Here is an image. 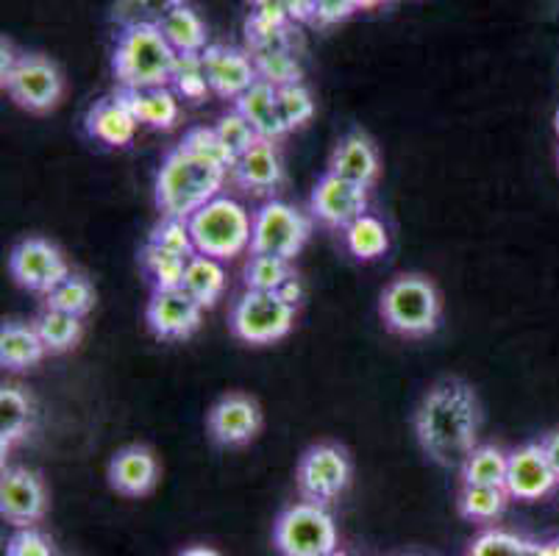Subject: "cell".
<instances>
[{
	"label": "cell",
	"instance_id": "6da1fadb",
	"mask_svg": "<svg viewBox=\"0 0 559 556\" xmlns=\"http://www.w3.org/2000/svg\"><path fill=\"white\" fill-rule=\"evenodd\" d=\"M479 398L465 381L445 379L431 387L415 415V431L435 462L445 468L465 465L479 440Z\"/></svg>",
	"mask_w": 559,
	"mask_h": 556
},
{
	"label": "cell",
	"instance_id": "7a4b0ae2",
	"mask_svg": "<svg viewBox=\"0 0 559 556\" xmlns=\"http://www.w3.org/2000/svg\"><path fill=\"white\" fill-rule=\"evenodd\" d=\"M226 176V170L198 159L181 145L173 147L156 173V206L162 217L190 221L198 209L221 196Z\"/></svg>",
	"mask_w": 559,
	"mask_h": 556
},
{
	"label": "cell",
	"instance_id": "3957f363",
	"mask_svg": "<svg viewBox=\"0 0 559 556\" xmlns=\"http://www.w3.org/2000/svg\"><path fill=\"white\" fill-rule=\"evenodd\" d=\"M176 59L179 54L170 48L159 25H131L117 37L111 68L123 90H151L170 84Z\"/></svg>",
	"mask_w": 559,
	"mask_h": 556
},
{
	"label": "cell",
	"instance_id": "277c9868",
	"mask_svg": "<svg viewBox=\"0 0 559 556\" xmlns=\"http://www.w3.org/2000/svg\"><path fill=\"white\" fill-rule=\"evenodd\" d=\"M195 253L212 259H234L251 248L253 217L234 198L217 196L190 217Z\"/></svg>",
	"mask_w": 559,
	"mask_h": 556
},
{
	"label": "cell",
	"instance_id": "5b68a950",
	"mask_svg": "<svg viewBox=\"0 0 559 556\" xmlns=\"http://www.w3.org/2000/svg\"><path fill=\"white\" fill-rule=\"evenodd\" d=\"M381 315L395 334L426 336L440 320V295L420 275H401L381 295Z\"/></svg>",
	"mask_w": 559,
	"mask_h": 556
},
{
	"label": "cell",
	"instance_id": "8992f818",
	"mask_svg": "<svg viewBox=\"0 0 559 556\" xmlns=\"http://www.w3.org/2000/svg\"><path fill=\"white\" fill-rule=\"evenodd\" d=\"M296 323V306H289L278 293L248 289L231 309V331L242 343L267 345L289 334Z\"/></svg>",
	"mask_w": 559,
	"mask_h": 556
},
{
	"label": "cell",
	"instance_id": "52a82bcc",
	"mask_svg": "<svg viewBox=\"0 0 559 556\" xmlns=\"http://www.w3.org/2000/svg\"><path fill=\"white\" fill-rule=\"evenodd\" d=\"M309 232H312V223L307 214L284 201H267L253 212L251 251L293 262L309 239Z\"/></svg>",
	"mask_w": 559,
	"mask_h": 556
},
{
	"label": "cell",
	"instance_id": "ba28073f",
	"mask_svg": "<svg viewBox=\"0 0 559 556\" xmlns=\"http://www.w3.org/2000/svg\"><path fill=\"white\" fill-rule=\"evenodd\" d=\"M276 545L284 556H326L337 551V529L320 504H296L278 518Z\"/></svg>",
	"mask_w": 559,
	"mask_h": 556
},
{
	"label": "cell",
	"instance_id": "9c48e42d",
	"mask_svg": "<svg viewBox=\"0 0 559 556\" xmlns=\"http://www.w3.org/2000/svg\"><path fill=\"white\" fill-rule=\"evenodd\" d=\"M3 90L9 92V98L17 106L34 111V115H43V111L59 106L64 81L53 61L39 54H25L20 56L12 73L3 79Z\"/></svg>",
	"mask_w": 559,
	"mask_h": 556
},
{
	"label": "cell",
	"instance_id": "30bf717a",
	"mask_svg": "<svg viewBox=\"0 0 559 556\" xmlns=\"http://www.w3.org/2000/svg\"><path fill=\"white\" fill-rule=\"evenodd\" d=\"M9 270L17 279V284H23L25 289L32 293H53L59 284L70 275L68 259L62 257V251L50 245L48 239H23L9 257Z\"/></svg>",
	"mask_w": 559,
	"mask_h": 556
},
{
	"label": "cell",
	"instance_id": "8fae6325",
	"mask_svg": "<svg viewBox=\"0 0 559 556\" xmlns=\"http://www.w3.org/2000/svg\"><path fill=\"white\" fill-rule=\"evenodd\" d=\"M350 462L343 448L314 446L298 462V489L312 504H329L348 487Z\"/></svg>",
	"mask_w": 559,
	"mask_h": 556
},
{
	"label": "cell",
	"instance_id": "7c38bea8",
	"mask_svg": "<svg viewBox=\"0 0 559 556\" xmlns=\"http://www.w3.org/2000/svg\"><path fill=\"white\" fill-rule=\"evenodd\" d=\"M309 206H312L314 221L345 232L350 223L368 214V187L334 176V173H326L318 181V187H314Z\"/></svg>",
	"mask_w": 559,
	"mask_h": 556
},
{
	"label": "cell",
	"instance_id": "4fadbf2b",
	"mask_svg": "<svg viewBox=\"0 0 559 556\" xmlns=\"http://www.w3.org/2000/svg\"><path fill=\"white\" fill-rule=\"evenodd\" d=\"M145 318L151 331L162 340H187L201 326L203 306L185 287L154 289Z\"/></svg>",
	"mask_w": 559,
	"mask_h": 556
},
{
	"label": "cell",
	"instance_id": "5bb4252c",
	"mask_svg": "<svg viewBox=\"0 0 559 556\" xmlns=\"http://www.w3.org/2000/svg\"><path fill=\"white\" fill-rule=\"evenodd\" d=\"M48 507V496L37 473L25 468H9L0 478V512L9 523L28 529L39 523Z\"/></svg>",
	"mask_w": 559,
	"mask_h": 556
},
{
	"label": "cell",
	"instance_id": "9a60e30c",
	"mask_svg": "<svg viewBox=\"0 0 559 556\" xmlns=\"http://www.w3.org/2000/svg\"><path fill=\"white\" fill-rule=\"evenodd\" d=\"M203 64H206L212 92L226 100H237L259 81L253 56L246 50L228 48V45H210L203 50Z\"/></svg>",
	"mask_w": 559,
	"mask_h": 556
},
{
	"label": "cell",
	"instance_id": "2e32d148",
	"mask_svg": "<svg viewBox=\"0 0 559 556\" xmlns=\"http://www.w3.org/2000/svg\"><path fill=\"white\" fill-rule=\"evenodd\" d=\"M551 465H548L543 446L532 442L510 453V471H507V493L518 501H540L557 487Z\"/></svg>",
	"mask_w": 559,
	"mask_h": 556
},
{
	"label": "cell",
	"instance_id": "e0dca14e",
	"mask_svg": "<svg viewBox=\"0 0 559 556\" xmlns=\"http://www.w3.org/2000/svg\"><path fill=\"white\" fill-rule=\"evenodd\" d=\"M262 428V412L253 398L234 395L221 398L210 412V435L221 446H246Z\"/></svg>",
	"mask_w": 559,
	"mask_h": 556
},
{
	"label": "cell",
	"instance_id": "ac0fdd59",
	"mask_svg": "<svg viewBox=\"0 0 559 556\" xmlns=\"http://www.w3.org/2000/svg\"><path fill=\"white\" fill-rule=\"evenodd\" d=\"M159 478L156 457L145 446H129L117 451L109 462V484L120 496H148Z\"/></svg>",
	"mask_w": 559,
	"mask_h": 556
},
{
	"label": "cell",
	"instance_id": "d6986e66",
	"mask_svg": "<svg viewBox=\"0 0 559 556\" xmlns=\"http://www.w3.org/2000/svg\"><path fill=\"white\" fill-rule=\"evenodd\" d=\"M329 173L340 178H348L362 187H373L379 178V153H376L373 142L362 134V131H350L340 140L334 147L332 162H329Z\"/></svg>",
	"mask_w": 559,
	"mask_h": 556
},
{
	"label": "cell",
	"instance_id": "ffe728a7",
	"mask_svg": "<svg viewBox=\"0 0 559 556\" xmlns=\"http://www.w3.org/2000/svg\"><path fill=\"white\" fill-rule=\"evenodd\" d=\"M237 111L246 117L253 126V131L259 134V140H282L284 134H289L287 126L282 120V109H278V86L267 84V81L259 79L246 95L234 100Z\"/></svg>",
	"mask_w": 559,
	"mask_h": 556
},
{
	"label": "cell",
	"instance_id": "44dd1931",
	"mask_svg": "<svg viewBox=\"0 0 559 556\" xmlns=\"http://www.w3.org/2000/svg\"><path fill=\"white\" fill-rule=\"evenodd\" d=\"M231 173L248 192H257V196L273 192L284 178L282 159L271 140H259L257 145L248 147Z\"/></svg>",
	"mask_w": 559,
	"mask_h": 556
},
{
	"label": "cell",
	"instance_id": "7402d4cb",
	"mask_svg": "<svg viewBox=\"0 0 559 556\" xmlns=\"http://www.w3.org/2000/svg\"><path fill=\"white\" fill-rule=\"evenodd\" d=\"M136 126H140V120L131 115L129 106L117 95L115 98L98 100L93 109L86 111V131H90V137H95V140L109 147L131 145Z\"/></svg>",
	"mask_w": 559,
	"mask_h": 556
},
{
	"label": "cell",
	"instance_id": "603a6c76",
	"mask_svg": "<svg viewBox=\"0 0 559 556\" xmlns=\"http://www.w3.org/2000/svg\"><path fill=\"white\" fill-rule=\"evenodd\" d=\"M117 98L131 109V115L151 129H173L179 120V95L170 86H151V90H117Z\"/></svg>",
	"mask_w": 559,
	"mask_h": 556
},
{
	"label": "cell",
	"instance_id": "cb8c5ba5",
	"mask_svg": "<svg viewBox=\"0 0 559 556\" xmlns=\"http://www.w3.org/2000/svg\"><path fill=\"white\" fill-rule=\"evenodd\" d=\"M48 354L37 326L7 323L0 329V365L9 370H23V367L37 365Z\"/></svg>",
	"mask_w": 559,
	"mask_h": 556
},
{
	"label": "cell",
	"instance_id": "d4e9b609",
	"mask_svg": "<svg viewBox=\"0 0 559 556\" xmlns=\"http://www.w3.org/2000/svg\"><path fill=\"white\" fill-rule=\"evenodd\" d=\"M159 31L165 34V39L170 43V48L176 54H203V50L210 48L206 25L198 17L195 9H190L187 3H181L179 9H173L159 23Z\"/></svg>",
	"mask_w": 559,
	"mask_h": 556
},
{
	"label": "cell",
	"instance_id": "484cf974",
	"mask_svg": "<svg viewBox=\"0 0 559 556\" xmlns=\"http://www.w3.org/2000/svg\"><path fill=\"white\" fill-rule=\"evenodd\" d=\"M181 287H185L203 309L215 306L217 298L223 295V289H226V270H223L221 259L192 253L190 262H187L185 284H181Z\"/></svg>",
	"mask_w": 559,
	"mask_h": 556
},
{
	"label": "cell",
	"instance_id": "4316f807",
	"mask_svg": "<svg viewBox=\"0 0 559 556\" xmlns=\"http://www.w3.org/2000/svg\"><path fill=\"white\" fill-rule=\"evenodd\" d=\"M507 471H510V453H504L496 446H476L474 453L462 465V482L504 487Z\"/></svg>",
	"mask_w": 559,
	"mask_h": 556
},
{
	"label": "cell",
	"instance_id": "83f0119b",
	"mask_svg": "<svg viewBox=\"0 0 559 556\" xmlns=\"http://www.w3.org/2000/svg\"><path fill=\"white\" fill-rule=\"evenodd\" d=\"M28 426H32V401L17 387H3L0 390V446H3V453L14 442L23 440Z\"/></svg>",
	"mask_w": 559,
	"mask_h": 556
},
{
	"label": "cell",
	"instance_id": "f1b7e54d",
	"mask_svg": "<svg viewBox=\"0 0 559 556\" xmlns=\"http://www.w3.org/2000/svg\"><path fill=\"white\" fill-rule=\"evenodd\" d=\"M345 248L357 259H365V262L384 257L390 248L388 228L373 214H362L359 221L345 228Z\"/></svg>",
	"mask_w": 559,
	"mask_h": 556
},
{
	"label": "cell",
	"instance_id": "f546056e",
	"mask_svg": "<svg viewBox=\"0 0 559 556\" xmlns=\"http://www.w3.org/2000/svg\"><path fill=\"white\" fill-rule=\"evenodd\" d=\"M37 331L43 336L48 354H64V351L75 348L81 340V318L59 309H45L37 318Z\"/></svg>",
	"mask_w": 559,
	"mask_h": 556
},
{
	"label": "cell",
	"instance_id": "4dcf8cb0",
	"mask_svg": "<svg viewBox=\"0 0 559 556\" xmlns=\"http://www.w3.org/2000/svg\"><path fill=\"white\" fill-rule=\"evenodd\" d=\"M507 501H510L507 487L465 484L460 493V512L467 520H496L507 509Z\"/></svg>",
	"mask_w": 559,
	"mask_h": 556
},
{
	"label": "cell",
	"instance_id": "1f68e13d",
	"mask_svg": "<svg viewBox=\"0 0 559 556\" xmlns=\"http://www.w3.org/2000/svg\"><path fill=\"white\" fill-rule=\"evenodd\" d=\"M181 147L198 159L210 162V165L221 167V170L231 173L234 165H237V156L231 153V147L221 140L217 129H206V126H198V129H190L181 140Z\"/></svg>",
	"mask_w": 559,
	"mask_h": 556
},
{
	"label": "cell",
	"instance_id": "d6a6232c",
	"mask_svg": "<svg viewBox=\"0 0 559 556\" xmlns=\"http://www.w3.org/2000/svg\"><path fill=\"white\" fill-rule=\"evenodd\" d=\"M176 95L187 100H203L212 92L210 75H206V64H203V54H179L176 68H173L170 79Z\"/></svg>",
	"mask_w": 559,
	"mask_h": 556
},
{
	"label": "cell",
	"instance_id": "836d02e7",
	"mask_svg": "<svg viewBox=\"0 0 559 556\" xmlns=\"http://www.w3.org/2000/svg\"><path fill=\"white\" fill-rule=\"evenodd\" d=\"M181 3H187V0H117L111 20L120 28H131V25H159Z\"/></svg>",
	"mask_w": 559,
	"mask_h": 556
},
{
	"label": "cell",
	"instance_id": "e575fe53",
	"mask_svg": "<svg viewBox=\"0 0 559 556\" xmlns=\"http://www.w3.org/2000/svg\"><path fill=\"white\" fill-rule=\"evenodd\" d=\"M187 262L190 259L179 257V253L162 251L156 245H145L142 248V264L154 279L156 289H176L185 284V273H187Z\"/></svg>",
	"mask_w": 559,
	"mask_h": 556
},
{
	"label": "cell",
	"instance_id": "d590c367",
	"mask_svg": "<svg viewBox=\"0 0 559 556\" xmlns=\"http://www.w3.org/2000/svg\"><path fill=\"white\" fill-rule=\"evenodd\" d=\"M95 306V287L86 282L84 275L70 273L53 293H48V309H59V312L75 315L84 318Z\"/></svg>",
	"mask_w": 559,
	"mask_h": 556
},
{
	"label": "cell",
	"instance_id": "8d00e7d4",
	"mask_svg": "<svg viewBox=\"0 0 559 556\" xmlns=\"http://www.w3.org/2000/svg\"><path fill=\"white\" fill-rule=\"evenodd\" d=\"M289 275H293V270H289L287 259L267 257V253H253V259L246 268V284L248 289L278 293Z\"/></svg>",
	"mask_w": 559,
	"mask_h": 556
},
{
	"label": "cell",
	"instance_id": "74e56055",
	"mask_svg": "<svg viewBox=\"0 0 559 556\" xmlns=\"http://www.w3.org/2000/svg\"><path fill=\"white\" fill-rule=\"evenodd\" d=\"M259 70V79L273 86L301 84V68H298L293 50H273V54L253 56Z\"/></svg>",
	"mask_w": 559,
	"mask_h": 556
},
{
	"label": "cell",
	"instance_id": "f35d334b",
	"mask_svg": "<svg viewBox=\"0 0 559 556\" xmlns=\"http://www.w3.org/2000/svg\"><path fill=\"white\" fill-rule=\"evenodd\" d=\"M151 245L162 248V251L179 253V257L190 259L195 253V242H192L190 234V221H181V217H162L159 226H154L148 237Z\"/></svg>",
	"mask_w": 559,
	"mask_h": 556
},
{
	"label": "cell",
	"instance_id": "ab89813d",
	"mask_svg": "<svg viewBox=\"0 0 559 556\" xmlns=\"http://www.w3.org/2000/svg\"><path fill=\"white\" fill-rule=\"evenodd\" d=\"M278 109L287 131H296L314 115V100L304 84H287L278 86Z\"/></svg>",
	"mask_w": 559,
	"mask_h": 556
},
{
	"label": "cell",
	"instance_id": "60d3db41",
	"mask_svg": "<svg viewBox=\"0 0 559 556\" xmlns=\"http://www.w3.org/2000/svg\"><path fill=\"white\" fill-rule=\"evenodd\" d=\"M215 129H217V134H221V140L231 147V153L237 156V159H240L248 147H253L259 142V134L253 131V126L237 109L228 111V115H223Z\"/></svg>",
	"mask_w": 559,
	"mask_h": 556
},
{
	"label": "cell",
	"instance_id": "b9f144b4",
	"mask_svg": "<svg viewBox=\"0 0 559 556\" xmlns=\"http://www.w3.org/2000/svg\"><path fill=\"white\" fill-rule=\"evenodd\" d=\"M523 540L515 537L510 532H501V529H490V532L479 534L471 545V554L467 556H518Z\"/></svg>",
	"mask_w": 559,
	"mask_h": 556
},
{
	"label": "cell",
	"instance_id": "7bdbcfd3",
	"mask_svg": "<svg viewBox=\"0 0 559 556\" xmlns=\"http://www.w3.org/2000/svg\"><path fill=\"white\" fill-rule=\"evenodd\" d=\"M7 556H56V551L43 532L28 527L12 534L7 545Z\"/></svg>",
	"mask_w": 559,
	"mask_h": 556
},
{
	"label": "cell",
	"instance_id": "ee69618b",
	"mask_svg": "<svg viewBox=\"0 0 559 556\" xmlns=\"http://www.w3.org/2000/svg\"><path fill=\"white\" fill-rule=\"evenodd\" d=\"M354 12H357L354 0H314L312 23L320 25V28H329V25L345 23Z\"/></svg>",
	"mask_w": 559,
	"mask_h": 556
},
{
	"label": "cell",
	"instance_id": "f6af8a7d",
	"mask_svg": "<svg viewBox=\"0 0 559 556\" xmlns=\"http://www.w3.org/2000/svg\"><path fill=\"white\" fill-rule=\"evenodd\" d=\"M278 7L289 17V23H312L314 0H278Z\"/></svg>",
	"mask_w": 559,
	"mask_h": 556
},
{
	"label": "cell",
	"instance_id": "bcb514c9",
	"mask_svg": "<svg viewBox=\"0 0 559 556\" xmlns=\"http://www.w3.org/2000/svg\"><path fill=\"white\" fill-rule=\"evenodd\" d=\"M540 446H543V451H546L548 465H551L554 476H557V482H559V431L557 435H548Z\"/></svg>",
	"mask_w": 559,
	"mask_h": 556
},
{
	"label": "cell",
	"instance_id": "7dc6e473",
	"mask_svg": "<svg viewBox=\"0 0 559 556\" xmlns=\"http://www.w3.org/2000/svg\"><path fill=\"white\" fill-rule=\"evenodd\" d=\"M278 295H282V298L287 300L289 306H298V304H301V295H304L301 282H298L296 275H289L287 282H284V287L278 289Z\"/></svg>",
	"mask_w": 559,
	"mask_h": 556
},
{
	"label": "cell",
	"instance_id": "c3c4849f",
	"mask_svg": "<svg viewBox=\"0 0 559 556\" xmlns=\"http://www.w3.org/2000/svg\"><path fill=\"white\" fill-rule=\"evenodd\" d=\"M0 54H3V64H0V79H7V75L14 70V64L20 61V56L14 54V48H12V43H9V39H3V43H0Z\"/></svg>",
	"mask_w": 559,
	"mask_h": 556
},
{
	"label": "cell",
	"instance_id": "681fc988",
	"mask_svg": "<svg viewBox=\"0 0 559 556\" xmlns=\"http://www.w3.org/2000/svg\"><path fill=\"white\" fill-rule=\"evenodd\" d=\"M354 3H357V12H376V9H381L390 0H354Z\"/></svg>",
	"mask_w": 559,
	"mask_h": 556
},
{
	"label": "cell",
	"instance_id": "f907efd6",
	"mask_svg": "<svg viewBox=\"0 0 559 556\" xmlns=\"http://www.w3.org/2000/svg\"><path fill=\"white\" fill-rule=\"evenodd\" d=\"M179 556H221L215 548H206V545H195V548L181 551Z\"/></svg>",
	"mask_w": 559,
	"mask_h": 556
},
{
	"label": "cell",
	"instance_id": "816d5d0a",
	"mask_svg": "<svg viewBox=\"0 0 559 556\" xmlns=\"http://www.w3.org/2000/svg\"><path fill=\"white\" fill-rule=\"evenodd\" d=\"M518 556H540V545L523 540V545H521V551H518Z\"/></svg>",
	"mask_w": 559,
	"mask_h": 556
},
{
	"label": "cell",
	"instance_id": "f5cc1de1",
	"mask_svg": "<svg viewBox=\"0 0 559 556\" xmlns=\"http://www.w3.org/2000/svg\"><path fill=\"white\" fill-rule=\"evenodd\" d=\"M540 556H559V540H551V543L540 545Z\"/></svg>",
	"mask_w": 559,
	"mask_h": 556
},
{
	"label": "cell",
	"instance_id": "db71d44e",
	"mask_svg": "<svg viewBox=\"0 0 559 556\" xmlns=\"http://www.w3.org/2000/svg\"><path fill=\"white\" fill-rule=\"evenodd\" d=\"M326 556H348V554H343V551H332V554H326Z\"/></svg>",
	"mask_w": 559,
	"mask_h": 556
},
{
	"label": "cell",
	"instance_id": "11a10c76",
	"mask_svg": "<svg viewBox=\"0 0 559 556\" xmlns=\"http://www.w3.org/2000/svg\"><path fill=\"white\" fill-rule=\"evenodd\" d=\"M557 131H559V111H557Z\"/></svg>",
	"mask_w": 559,
	"mask_h": 556
}]
</instances>
